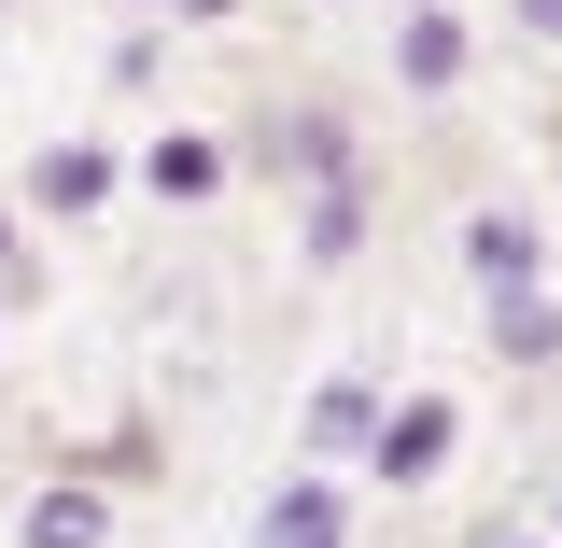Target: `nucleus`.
Here are the masks:
<instances>
[{"instance_id":"f8f14e48","label":"nucleus","mask_w":562,"mask_h":548,"mask_svg":"<svg viewBox=\"0 0 562 548\" xmlns=\"http://www.w3.org/2000/svg\"><path fill=\"white\" fill-rule=\"evenodd\" d=\"M14 281H29V211L0 198V295H14Z\"/></svg>"},{"instance_id":"f03ea898","label":"nucleus","mask_w":562,"mask_h":548,"mask_svg":"<svg viewBox=\"0 0 562 548\" xmlns=\"http://www.w3.org/2000/svg\"><path fill=\"white\" fill-rule=\"evenodd\" d=\"M450 450H464V394H436V380L380 394V422H366V479H380V492H436Z\"/></svg>"},{"instance_id":"f257e3e1","label":"nucleus","mask_w":562,"mask_h":548,"mask_svg":"<svg viewBox=\"0 0 562 548\" xmlns=\"http://www.w3.org/2000/svg\"><path fill=\"white\" fill-rule=\"evenodd\" d=\"M239 169H268V183H295V198H324V183H366V141H351L338 99H268L254 127L225 141Z\"/></svg>"},{"instance_id":"1a4fd4ad","label":"nucleus","mask_w":562,"mask_h":548,"mask_svg":"<svg viewBox=\"0 0 562 548\" xmlns=\"http://www.w3.org/2000/svg\"><path fill=\"white\" fill-rule=\"evenodd\" d=\"M366 422H380V380H366V366H338V380L310 394V422H295V465H324V479H338V465H366Z\"/></svg>"},{"instance_id":"9b49d317","label":"nucleus","mask_w":562,"mask_h":548,"mask_svg":"<svg viewBox=\"0 0 562 548\" xmlns=\"http://www.w3.org/2000/svg\"><path fill=\"white\" fill-rule=\"evenodd\" d=\"M479 310H492V351H506L520 380L562 366V295H549V281H535V295H479Z\"/></svg>"},{"instance_id":"a211bd4d","label":"nucleus","mask_w":562,"mask_h":548,"mask_svg":"<svg viewBox=\"0 0 562 548\" xmlns=\"http://www.w3.org/2000/svg\"><path fill=\"white\" fill-rule=\"evenodd\" d=\"M394 14H408V0H394Z\"/></svg>"},{"instance_id":"20e7f679","label":"nucleus","mask_w":562,"mask_h":548,"mask_svg":"<svg viewBox=\"0 0 562 548\" xmlns=\"http://www.w3.org/2000/svg\"><path fill=\"white\" fill-rule=\"evenodd\" d=\"M450 254H464L479 295H535V281H549V225H535V211H506V198H479L464 225H450Z\"/></svg>"},{"instance_id":"39448f33","label":"nucleus","mask_w":562,"mask_h":548,"mask_svg":"<svg viewBox=\"0 0 562 548\" xmlns=\"http://www.w3.org/2000/svg\"><path fill=\"white\" fill-rule=\"evenodd\" d=\"M127 183H140V198H155V211H211V198H225V183H239V155H225V141H211V127H155V141H140V155H127Z\"/></svg>"},{"instance_id":"9d476101","label":"nucleus","mask_w":562,"mask_h":548,"mask_svg":"<svg viewBox=\"0 0 562 548\" xmlns=\"http://www.w3.org/2000/svg\"><path fill=\"white\" fill-rule=\"evenodd\" d=\"M351 254H366V183L295 198V268H351Z\"/></svg>"},{"instance_id":"2eb2a0df","label":"nucleus","mask_w":562,"mask_h":548,"mask_svg":"<svg viewBox=\"0 0 562 548\" xmlns=\"http://www.w3.org/2000/svg\"><path fill=\"white\" fill-rule=\"evenodd\" d=\"M113 14H127V29H169V0H113Z\"/></svg>"},{"instance_id":"7ed1b4c3","label":"nucleus","mask_w":562,"mask_h":548,"mask_svg":"<svg viewBox=\"0 0 562 548\" xmlns=\"http://www.w3.org/2000/svg\"><path fill=\"white\" fill-rule=\"evenodd\" d=\"M113 183H127V155L85 141V127H57L29 169H14V211H29V225H85V211H113Z\"/></svg>"},{"instance_id":"f3484780","label":"nucleus","mask_w":562,"mask_h":548,"mask_svg":"<svg viewBox=\"0 0 562 548\" xmlns=\"http://www.w3.org/2000/svg\"><path fill=\"white\" fill-rule=\"evenodd\" d=\"M549 548H562V492H549Z\"/></svg>"},{"instance_id":"0eeeda50","label":"nucleus","mask_w":562,"mask_h":548,"mask_svg":"<svg viewBox=\"0 0 562 548\" xmlns=\"http://www.w3.org/2000/svg\"><path fill=\"white\" fill-rule=\"evenodd\" d=\"M254 548H351V479H324V465H281V492L254 506Z\"/></svg>"},{"instance_id":"ddd939ff","label":"nucleus","mask_w":562,"mask_h":548,"mask_svg":"<svg viewBox=\"0 0 562 548\" xmlns=\"http://www.w3.org/2000/svg\"><path fill=\"white\" fill-rule=\"evenodd\" d=\"M506 29H520V43H549V57H562V0H506Z\"/></svg>"},{"instance_id":"6e6552de","label":"nucleus","mask_w":562,"mask_h":548,"mask_svg":"<svg viewBox=\"0 0 562 548\" xmlns=\"http://www.w3.org/2000/svg\"><path fill=\"white\" fill-rule=\"evenodd\" d=\"M14 548H113V479H29V506H14Z\"/></svg>"},{"instance_id":"4468645a","label":"nucleus","mask_w":562,"mask_h":548,"mask_svg":"<svg viewBox=\"0 0 562 548\" xmlns=\"http://www.w3.org/2000/svg\"><path fill=\"white\" fill-rule=\"evenodd\" d=\"M225 14H239V0H169V29H225Z\"/></svg>"},{"instance_id":"dca6fc26","label":"nucleus","mask_w":562,"mask_h":548,"mask_svg":"<svg viewBox=\"0 0 562 548\" xmlns=\"http://www.w3.org/2000/svg\"><path fill=\"white\" fill-rule=\"evenodd\" d=\"M479 548H549V535H506V521H492V535H479Z\"/></svg>"},{"instance_id":"423d86ee","label":"nucleus","mask_w":562,"mask_h":548,"mask_svg":"<svg viewBox=\"0 0 562 548\" xmlns=\"http://www.w3.org/2000/svg\"><path fill=\"white\" fill-rule=\"evenodd\" d=\"M464 70H479V29H464V0H408V14H394V85H408V99H450Z\"/></svg>"}]
</instances>
